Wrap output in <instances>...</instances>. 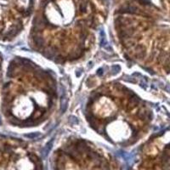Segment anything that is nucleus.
<instances>
[{
	"instance_id": "obj_3",
	"label": "nucleus",
	"mask_w": 170,
	"mask_h": 170,
	"mask_svg": "<svg viewBox=\"0 0 170 170\" xmlns=\"http://www.w3.org/2000/svg\"><path fill=\"white\" fill-rule=\"evenodd\" d=\"M84 117L93 131L117 146L130 147L149 130L151 112L146 102L127 85L111 81L90 92Z\"/></svg>"
},
{
	"instance_id": "obj_2",
	"label": "nucleus",
	"mask_w": 170,
	"mask_h": 170,
	"mask_svg": "<svg viewBox=\"0 0 170 170\" xmlns=\"http://www.w3.org/2000/svg\"><path fill=\"white\" fill-rule=\"evenodd\" d=\"M57 101L52 71L26 57L11 59L1 88V112L9 125L21 129L41 126L53 115Z\"/></svg>"
},
{
	"instance_id": "obj_6",
	"label": "nucleus",
	"mask_w": 170,
	"mask_h": 170,
	"mask_svg": "<svg viewBox=\"0 0 170 170\" xmlns=\"http://www.w3.org/2000/svg\"><path fill=\"white\" fill-rule=\"evenodd\" d=\"M35 0H0V42H11L24 30Z\"/></svg>"
},
{
	"instance_id": "obj_5",
	"label": "nucleus",
	"mask_w": 170,
	"mask_h": 170,
	"mask_svg": "<svg viewBox=\"0 0 170 170\" xmlns=\"http://www.w3.org/2000/svg\"><path fill=\"white\" fill-rule=\"evenodd\" d=\"M0 170H44V167L32 143L0 134Z\"/></svg>"
},
{
	"instance_id": "obj_1",
	"label": "nucleus",
	"mask_w": 170,
	"mask_h": 170,
	"mask_svg": "<svg viewBox=\"0 0 170 170\" xmlns=\"http://www.w3.org/2000/svg\"><path fill=\"white\" fill-rule=\"evenodd\" d=\"M28 35L30 48L58 65L83 60L94 48L100 18L91 0H72L70 8L60 0H41Z\"/></svg>"
},
{
	"instance_id": "obj_4",
	"label": "nucleus",
	"mask_w": 170,
	"mask_h": 170,
	"mask_svg": "<svg viewBox=\"0 0 170 170\" xmlns=\"http://www.w3.org/2000/svg\"><path fill=\"white\" fill-rule=\"evenodd\" d=\"M51 170H123L115 156L94 142L79 137L64 140L51 156Z\"/></svg>"
},
{
	"instance_id": "obj_7",
	"label": "nucleus",
	"mask_w": 170,
	"mask_h": 170,
	"mask_svg": "<svg viewBox=\"0 0 170 170\" xmlns=\"http://www.w3.org/2000/svg\"><path fill=\"white\" fill-rule=\"evenodd\" d=\"M3 63H4V58H3L2 54L0 53V89H1L3 81Z\"/></svg>"
}]
</instances>
